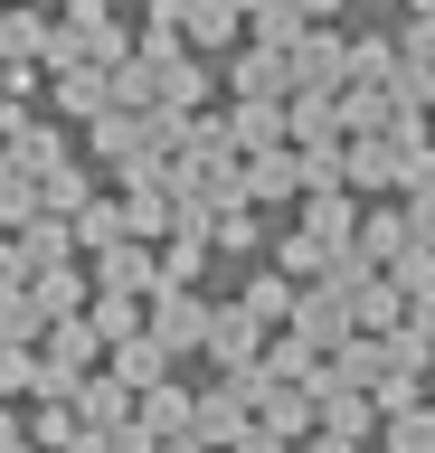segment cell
I'll return each instance as SVG.
<instances>
[{
  "instance_id": "7a4b0ae2",
  "label": "cell",
  "mask_w": 435,
  "mask_h": 453,
  "mask_svg": "<svg viewBox=\"0 0 435 453\" xmlns=\"http://www.w3.org/2000/svg\"><path fill=\"white\" fill-rule=\"evenodd\" d=\"M19 453H29V444H19Z\"/></svg>"
},
{
  "instance_id": "6da1fadb",
  "label": "cell",
  "mask_w": 435,
  "mask_h": 453,
  "mask_svg": "<svg viewBox=\"0 0 435 453\" xmlns=\"http://www.w3.org/2000/svg\"><path fill=\"white\" fill-rule=\"evenodd\" d=\"M0 453H19V425H10V416H0Z\"/></svg>"
}]
</instances>
